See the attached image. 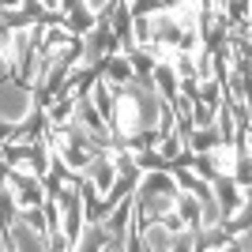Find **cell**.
I'll return each instance as SVG.
<instances>
[{
	"instance_id": "obj_1",
	"label": "cell",
	"mask_w": 252,
	"mask_h": 252,
	"mask_svg": "<svg viewBox=\"0 0 252 252\" xmlns=\"http://www.w3.org/2000/svg\"><path fill=\"white\" fill-rule=\"evenodd\" d=\"M113 132L117 139H125V143H143V139H155L162 136L173 121H169V105L166 98L158 94L151 83L143 79H128L121 87V94L113 98Z\"/></svg>"
},
{
	"instance_id": "obj_2",
	"label": "cell",
	"mask_w": 252,
	"mask_h": 252,
	"mask_svg": "<svg viewBox=\"0 0 252 252\" xmlns=\"http://www.w3.org/2000/svg\"><path fill=\"white\" fill-rule=\"evenodd\" d=\"M11 31L0 38V125H27L34 117V91L11 75Z\"/></svg>"
},
{
	"instance_id": "obj_3",
	"label": "cell",
	"mask_w": 252,
	"mask_h": 252,
	"mask_svg": "<svg viewBox=\"0 0 252 252\" xmlns=\"http://www.w3.org/2000/svg\"><path fill=\"white\" fill-rule=\"evenodd\" d=\"M177 200H181L177 177H169V173H162V169H151V173L139 177L136 196H132V207H136V219L155 222V219H169V215L177 211Z\"/></svg>"
},
{
	"instance_id": "obj_4",
	"label": "cell",
	"mask_w": 252,
	"mask_h": 252,
	"mask_svg": "<svg viewBox=\"0 0 252 252\" xmlns=\"http://www.w3.org/2000/svg\"><path fill=\"white\" fill-rule=\"evenodd\" d=\"M53 143H57V155H61V162L72 173H83L91 162H94L98 155H102V139L94 136V132H87L79 121H68V128L61 125V132L53 136Z\"/></svg>"
},
{
	"instance_id": "obj_5",
	"label": "cell",
	"mask_w": 252,
	"mask_h": 252,
	"mask_svg": "<svg viewBox=\"0 0 252 252\" xmlns=\"http://www.w3.org/2000/svg\"><path fill=\"white\" fill-rule=\"evenodd\" d=\"M75 53H79V45H75L72 38H64L61 31H53L49 38H45V49H42V61H38V75H34V87H45L53 75H57L64 64H68V57H75Z\"/></svg>"
},
{
	"instance_id": "obj_6",
	"label": "cell",
	"mask_w": 252,
	"mask_h": 252,
	"mask_svg": "<svg viewBox=\"0 0 252 252\" xmlns=\"http://www.w3.org/2000/svg\"><path fill=\"white\" fill-rule=\"evenodd\" d=\"M57 203H61V237L75 249V241H79V233H83V192L75 189V185H64V192L57 196Z\"/></svg>"
},
{
	"instance_id": "obj_7",
	"label": "cell",
	"mask_w": 252,
	"mask_h": 252,
	"mask_svg": "<svg viewBox=\"0 0 252 252\" xmlns=\"http://www.w3.org/2000/svg\"><path fill=\"white\" fill-rule=\"evenodd\" d=\"M49 230L42 226V219H11L8 222V249H23V252H38L49 249Z\"/></svg>"
},
{
	"instance_id": "obj_8",
	"label": "cell",
	"mask_w": 252,
	"mask_h": 252,
	"mask_svg": "<svg viewBox=\"0 0 252 252\" xmlns=\"http://www.w3.org/2000/svg\"><path fill=\"white\" fill-rule=\"evenodd\" d=\"M173 241H177V233L169 230V226H162V219L147 222V226L139 230V245H143V249H173Z\"/></svg>"
},
{
	"instance_id": "obj_9",
	"label": "cell",
	"mask_w": 252,
	"mask_h": 252,
	"mask_svg": "<svg viewBox=\"0 0 252 252\" xmlns=\"http://www.w3.org/2000/svg\"><path fill=\"white\" fill-rule=\"evenodd\" d=\"M105 79H109V83H121V87H125L128 79H132V61L117 53L113 61H109V75H105Z\"/></svg>"
},
{
	"instance_id": "obj_10",
	"label": "cell",
	"mask_w": 252,
	"mask_h": 252,
	"mask_svg": "<svg viewBox=\"0 0 252 252\" xmlns=\"http://www.w3.org/2000/svg\"><path fill=\"white\" fill-rule=\"evenodd\" d=\"M79 4H83V11H87V15H102V11L109 8L113 0H79Z\"/></svg>"
},
{
	"instance_id": "obj_11",
	"label": "cell",
	"mask_w": 252,
	"mask_h": 252,
	"mask_svg": "<svg viewBox=\"0 0 252 252\" xmlns=\"http://www.w3.org/2000/svg\"><path fill=\"white\" fill-rule=\"evenodd\" d=\"M23 0H0V8H19Z\"/></svg>"
},
{
	"instance_id": "obj_12",
	"label": "cell",
	"mask_w": 252,
	"mask_h": 252,
	"mask_svg": "<svg viewBox=\"0 0 252 252\" xmlns=\"http://www.w3.org/2000/svg\"><path fill=\"white\" fill-rule=\"evenodd\" d=\"M0 249H8V233H0Z\"/></svg>"
},
{
	"instance_id": "obj_13",
	"label": "cell",
	"mask_w": 252,
	"mask_h": 252,
	"mask_svg": "<svg viewBox=\"0 0 252 252\" xmlns=\"http://www.w3.org/2000/svg\"><path fill=\"white\" fill-rule=\"evenodd\" d=\"M249 203H252V189H249Z\"/></svg>"
}]
</instances>
